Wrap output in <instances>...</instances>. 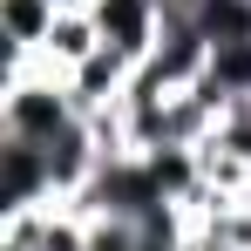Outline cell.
<instances>
[{
	"instance_id": "obj_1",
	"label": "cell",
	"mask_w": 251,
	"mask_h": 251,
	"mask_svg": "<svg viewBox=\"0 0 251 251\" xmlns=\"http://www.w3.org/2000/svg\"><path fill=\"white\" fill-rule=\"evenodd\" d=\"M82 123L68 75H54L41 61H14L0 82V136H27V143H54L61 129Z\"/></svg>"
},
{
	"instance_id": "obj_2",
	"label": "cell",
	"mask_w": 251,
	"mask_h": 251,
	"mask_svg": "<svg viewBox=\"0 0 251 251\" xmlns=\"http://www.w3.org/2000/svg\"><path fill=\"white\" fill-rule=\"evenodd\" d=\"M95 14V34H102V48H116L123 61H150L156 54V41H163V0H95L88 7Z\"/></svg>"
},
{
	"instance_id": "obj_3",
	"label": "cell",
	"mask_w": 251,
	"mask_h": 251,
	"mask_svg": "<svg viewBox=\"0 0 251 251\" xmlns=\"http://www.w3.org/2000/svg\"><path fill=\"white\" fill-rule=\"evenodd\" d=\"M54 197V176H48V150L27 136H0V217L14 210H34Z\"/></svg>"
},
{
	"instance_id": "obj_4",
	"label": "cell",
	"mask_w": 251,
	"mask_h": 251,
	"mask_svg": "<svg viewBox=\"0 0 251 251\" xmlns=\"http://www.w3.org/2000/svg\"><path fill=\"white\" fill-rule=\"evenodd\" d=\"M129 82H136V61H123L116 48H95L82 68L68 75V95H75V109H109V102H123L129 95Z\"/></svg>"
},
{
	"instance_id": "obj_5",
	"label": "cell",
	"mask_w": 251,
	"mask_h": 251,
	"mask_svg": "<svg viewBox=\"0 0 251 251\" xmlns=\"http://www.w3.org/2000/svg\"><path fill=\"white\" fill-rule=\"evenodd\" d=\"M54 21H61V0H0V41H7V68H14V61H34Z\"/></svg>"
},
{
	"instance_id": "obj_6",
	"label": "cell",
	"mask_w": 251,
	"mask_h": 251,
	"mask_svg": "<svg viewBox=\"0 0 251 251\" xmlns=\"http://www.w3.org/2000/svg\"><path fill=\"white\" fill-rule=\"evenodd\" d=\"M95 48H102L95 14H88V7H61V21L48 27V41H41V54H34V61H41V68H54V75H75Z\"/></svg>"
}]
</instances>
